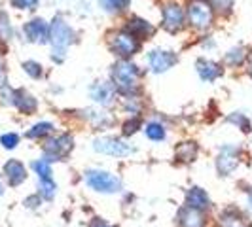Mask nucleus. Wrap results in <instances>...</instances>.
<instances>
[{
    "label": "nucleus",
    "mask_w": 252,
    "mask_h": 227,
    "mask_svg": "<svg viewBox=\"0 0 252 227\" xmlns=\"http://www.w3.org/2000/svg\"><path fill=\"white\" fill-rule=\"evenodd\" d=\"M112 82L114 89L131 97L139 91V68L129 61H120L112 66Z\"/></svg>",
    "instance_id": "nucleus-1"
},
{
    "label": "nucleus",
    "mask_w": 252,
    "mask_h": 227,
    "mask_svg": "<svg viewBox=\"0 0 252 227\" xmlns=\"http://www.w3.org/2000/svg\"><path fill=\"white\" fill-rule=\"evenodd\" d=\"M84 180L93 191H99V193H118L122 189V178L101 169L88 170L84 174Z\"/></svg>",
    "instance_id": "nucleus-2"
},
{
    "label": "nucleus",
    "mask_w": 252,
    "mask_h": 227,
    "mask_svg": "<svg viewBox=\"0 0 252 227\" xmlns=\"http://www.w3.org/2000/svg\"><path fill=\"white\" fill-rule=\"evenodd\" d=\"M50 40L53 44V55L57 53L59 55L57 61H63L66 46L74 40V30L66 25L61 17H55L53 23L50 25Z\"/></svg>",
    "instance_id": "nucleus-3"
},
{
    "label": "nucleus",
    "mask_w": 252,
    "mask_h": 227,
    "mask_svg": "<svg viewBox=\"0 0 252 227\" xmlns=\"http://www.w3.org/2000/svg\"><path fill=\"white\" fill-rule=\"evenodd\" d=\"M108 44H110V50H112L116 55L124 57V59L131 57V55H135L140 48L139 38H135L131 32H127V30L112 32L110 38H108Z\"/></svg>",
    "instance_id": "nucleus-4"
},
{
    "label": "nucleus",
    "mask_w": 252,
    "mask_h": 227,
    "mask_svg": "<svg viewBox=\"0 0 252 227\" xmlns=\"http://www.w3.org/2000/svg\"><path fill=\"white\" fill-rule=\"evenodd\" d=\"M74 148V140L70 135H59L55 139H50L44 144V159L51 163V161H61L66 157Z\"/></svg>",
    "instance_id": "nucleus-5"
},
{
    "label": "nucleus",
    "mask_w": 252,
    "mask_h": 227,
    "mask_svg": "<svg viewBox=\"0 0 252 227\" xmlns=\"http://www.w3.org/2000/svg\"><path fill=\"white\" fill-rule=\"evenodd\" d=\"M93 150L104 153V155H112V157H127L133 153V146L124 142L122 139L116 137H101V139L93 140Z\"/></svg>",
    "instance_id": "nucleus-6"
},
{
    "label": "nucleus",
    "mask_w": 252,
    "mask_h": 227,
    "mask_svg": "<svg viewBox=\"0 0 252 227\" xmlns=\"http://www.w3.org/2000/svg\"><path fill=\"white\" fill-rule=\"evenodd\" d=\"M188 19L195 28H207L213 23V8L201 0H195L188 6Z\"/></svg>",
    "instance_id": "nucleus-7"
},
{
    "label": "nucleus",
    "mask_w": 252,
    "mask_h": 227,
    "mask_svg": "<svg viewBox=\"0 0 252 227\" xmlns=\"http://www.w3.org/2000/svg\"><path fill=\"white\" fill-rule=\"evenodd\" d=\"M239 165V150L235 146H224L216 159V169L222 176H229Z\"/></svg>",
    "instance_id": "nucleus-8"
},
{
    "label": "nucleus",
    "mask_w": 252,
    "mask_h": 227,
    "mask_svg": "<svg viewBox=\"0 0 252 227\" xmlns=\"http://www.w3.org/2000/svg\"><path fill=\"white\" fill-rule=\"evenodd\" d=\"M184 27V10L177 2H169L163 8V28L169 32H178Z\"/></svg>",
    "instance_id": "nucleus-9"
},
{
    "label": "nucleus",
    "mask_w": 252,
    "mask_h": 227,
    "mask_svg": "<svg viewBox=\"0 0 252 227\" xmlns=\"http://www.w3.org/2000/svg\"><path fill=\"white\" fill-rule=\"evenodd\" d=\"M150 61V68L156 72V74H161V72H167L173 64L177 63V55L173 51H161V50H156L150 53L148 57Z\"/></svg>",
    "instance_id": "nucleus-10"
},
{
    "label": "nucleus",
    "mask_w": 252,
    "mask_h": 227,
    "mask_svg": "<svg viewBox=\"0 0 252 227\" xmlns=\"http://www.w3.org/2000/svg\"><path fill=\"white\" fill-rule=\"evenodd\" d=\"M23 30H25L27 38H29L31 42L46 44V42L50 40V27H48V23H46L44 19H32V21H29V23L23 27Z\"/></svg>",
    "instance_id": "nucleus-11"
},
{
    "label": "nucleus",
    "mask_w": 252,
    "mask_h": 227,
    "mask_svg": "<svg viewBox=\"0 0 252 227\" xmlns=\"http://www.w3.org/2000/svg\"><path fill=\"white\" fill-rule=\"evenodd\" d=\"M177 222H178V227H207L205 212L193 210L189 206H182L178 210Z\"/></svg>",
    "instance_id": "nucleus-12"
},
{
    "label": "nucleus",
    "mask_w": 252,
    "mask_h": 227,
    "mask_svg": "<svg viewBox=\"0 0 252 227\" xmlns=\"http://www.w3.org/2000/svg\"><path fill=\"white\" fill-rule=\"evenodd\" d=\"M4 176H6L8 184H10L12 188L21 186V184L27 180L25 165L21 163V161H17V159H10L8 163L4 165Z\"/></svg>",
    "instance_id": "nucleus-13"
},
{
    "label": "nucleus",
    "mask_w": 252,
    "mask_h": 227,
    "mask_svg": "<svg viewBox=\"0 0 252 227\" xmlns=\"http://www.w3.org/2000/svg\"><path fill=\"white\" fill-rule=\"evenodd\" d=\"M186 206L193 208V210H199V212H205L211 206V199H209L205 189L193 186L186 191Z\"/></svg>",
    "instance_id": "nucleus-14"
},
{
    "label": "nucleus",
    "mask_w": 252,
    "mask_h": 227,
    "mask_svg": "<svg viewBox=\"0 0 252 227\" xmlns=\"http://www.w3.org/2000/svg\"><path fill=\"white\" fill-rule=\"evenodd\" d=\"M195 68H197V74L201 76L203 82H215L216 78L222 74V68L215 61H209V59H199L195 63Z\"/></svg>",
    "instance_id": "nucleus-15"
},
{
    "label": "nucleus",
    "mask_w": 252,
    "mask_h": 227,
    "mask_svg": "<svg viewBox=\"0 0 252 227\" xmlns=\"http://www.w3.org/2000/svg\"><path fill=\"white\" fill-rule=\"evenodd\" d=\"M127 32H131L135 38H144L154 34V27L148 21L140 19V17H131L127 21Z\"/></svg>",
    "instance_id": "nucleus-16"
},
{
    "label": "nucleus",
    "mask_w": 252,
    "mask_h": 227,
    "mask_svg": "<svg viewBox=\"0 0 252 227\" xmlns=\"http://www.w3.org/2000/svg\"><path fill=\"white\" fill-rule=\"evenodd\" d=\"M91 99L101 104H110L114 99V85L112 84H95L91 87Z\"/></svg>",
    "instance_id": "nucleus-17"
},
{
    "label": "nucleus",
    "mask_w": 252,
    "mask_h": 227,
    "mask_svg": "<svg viewBox=\"0 0 252 227\" xmlns=\"http://www.w3.org/2000/svg\"><path fill=\"white\" fill-rule=\"evenodd\" d=\"M220 227H251V224L237 210L227 208L220 214Z\"/></svg>",
    "instance_id": "nucleus-18"
},
{
    "label": "nucleus",
    "mask_w": 252,
    "mask_h": 227,
    "mask_svg": "<svg viewBox=\"0 0 252 227\" xmlns=\"http://www.w3.org/2000/svg\"><path fill=\"white\" fill-rule=\"evenodd\" d=\"M13 104L25 114H31L36 110V99L31 97L25 91H13Z\"/></svg>",
    "instance_id": "nucleus-19"
},
{
    "label": "nucleus",
    "mask_w": 252,
    "mask_h": 227,
    "mask_svg": "<svg viewBox=\"0 0 252 227\" xmlns=\"http://www.w3.org/2000/svg\"><path fill=\"white\" fill-rule=\"evenodd\" d=\"M175 157L182 163H189L197 157V144L195 142H182L175 150Z\"/></svg>",
    "instance_id": "nucleus-20"
},
{
    "label": "nucleus",
    "mask_w": 252,
    "mask_h": 227,
    "mask_svg": "<svg viewBox=\"0 0 252 227\" xmlns=\"http://www.w3.org/2000/svg\"><path fill=\"white\" fill-rule=\"evenodd\" d=\"M57 191V184L51 178H38V195L46 201H51L55 197Z\"/></svg>",
    "instance_id": "nucleus-21"
},
{
    "label": "nucleus",
    "mask_w": 252,
    "mask_h": 227,
    "mask_svg": "<svg viewBox=\"0 0 252 227\" xmlns=\"http://www.w3.org/2000/svg\"><path fill=\"white\" fill-rule=\"evenodd\" d=\"M144 133H146V137L150 140H154V142H161V140H165V127L161 125V123H148L146 125V129H144Z\"/></svg>",
    "instance_id": "nucleus-22"
},
{
    "label": "nucleus",
    "mask_w": 252,
    "mask_h": 227,
    "mask_svg": "<svg viewBox=\"0 0 252 227\" xmlns=\"http://www.w3.org/2000/svg\"><path fill=\"white\" fill-rule=\"evenodd\" d=\"M51 131H53V125H51V123H48V121H40V123H36V125L27 133V137H29V139H42V137L50 135Z\"/></svg>",
    "instance_id": "nucleus-23"
},
{
    "label": "nucleus",
    "mask_w": 252,
    "mask_h": 227,
    "mask_svg": "<svg viewBox=\"0 0 252 227\" xmlns=\"http://www.w3.org/2000/svg\"><path fill=\"white\" fill-rule=\"evenodd\" d=\"M101 6L110 13H120L124 12L127 6H129V0H99Z\"/></svg>",
    "instance_id": "nucleus-24"
},
{
    "label": "nucleus",
    "mask_w": 252,
    "mask_h": 227,
    "mask_svg": "<svg viewBox=\"0 0 252 227\" xmlns=\"http://www.w3.org/2000/svg\"><path fill=\"white\" fill-rule=\"evenodd\" d=\"M12 38V25L4 12H0V42H6Z\"/></svg>",
    "instance_id": "nucleus-25"
},
{
    "label": "nucleus",
    "mask_w": 252,
    "mask_h": 227,
    "mask_svg": "<svg viewBox=\"0 0 252 227\" xmlns=\"http://www.w3.org/2000/svg\"><path fill=\"white\" fill-rule=\"evenodd\" d=\"M243 61H245V51H243V48H233V50H229L226 53V63L229 66H237Z\"/></svg>",
    "instance_id": "nucleus-26"
},
{
    "label": "nucleus",
    "mask_w": 252,
    "mask_h": 227,
    "mask_svg": "<svg viewBox=\"0 0 252 227\" xmlns=\"http://www.w3.org/2000/svg\"><path fill=\"white\" fill-rule=\"evenodd\" d=\"M32 169L38 174V178H51V165L46 159H38L32 163Z\"/></svg>",
    "instance_id": "nucleus-27"
},
{
    "label": "nucleus",
    "mask_w": 252,
    "mask_h": 227,
    "mask_svg": "<svg viewBox=\"0 0 252 227\" xmlns=\"http://www.w3.org/2000/svg\"><path fill=\"white\" fill-rule=\"evenodd\" d=\"M229 121L235 123V125H239L243 133H251V121H249L247 115H243V114H233V115H229Z\"/></svg>",
    "instance_id": "nucleus-28"
},
{
    "label": "nucleus",
    "mask_w": 252,
    "mask_h": 227,
    "mask_svg": "<svg viewBox=\"0 0 252 227\" xmlns=\"http://www.w3.org/2000/svg\"><path fill=\"white\" fill-rule=\"evenodd\" d=\"M211 6L215 8L216 12L226 15V13H229L231 8H233V0H211Z\"/></svg>",
    "instance_id": "nucleus-29"
},
{
    "label": "nucleus",
    "mask_w": 252,
    "mask_h": 227,
    "mask_svg": "<svg viewBox=\"0 0 252 227\" xmlns=\"http://www.w3.org/2000/svg\"><path fill=\"white\" fill-rule=\"evenodd\" d=\"M0 144L6 148V150H13L17 144H19V137L15 133H6L0 137Z\"/></svg>",
    "instance_id": "nucleus-30"
},
{
    "label": "nucleus",
    "mask_w": 252,
    "mask_h": 227,
    "mask_svg": "<svg viewBox=\"0 0 252 227\" xmlns=\"http://www.w3.org/2000/svg\"><path fill=\"white\" fill-rule=\"evenodd\" d=\"M139 127H140L139 117L129 119V121H126V123H124V135H126V137H129V135H135V133L139 131Z\"/></svg>",
    "instance_id": "nucleus-31"
},
{
    "label": "nucleus",
    "mask_w": 252,
    "mask_h": 227,
    "mask_svg": "<svg viewBox=\"0 0 252 227\" xmlns=\"http://www.w3.org/2000/svg\"><path fill=\"white\" fill-rule=\"evenodd\" d=\"M23 68H25L27 74L32 76V78H40V76H42V66L38 63H34V61H27V63L23 64Z\"/></svg>",
    "instance_id": "nucleus-32"
},
{
    "label": "nucleus",
    "mask_w": 252,
    "mask_h": 227,
    "mask_svg": "<svg viewBox=\"0 0 252 227\" xmlns=\"http://www.w3.org/2000/svg\"><path fill=\"white\" fill-rule=\"evenodd\" d=\"M12 4L19 10H32L38 4V0H12Z\"/></svg>",
    "instance_id": "nucleus-33"
},
{
    "label": "nucleus",
    "mask_w": 252,
    "mask_h": 227,
    "mask_svg": "<svg viewBox=\"0 0 252 227\" xmlns=\"http://www.w3.org/2000/svg\"><path fill=\"white\" fill-rule=\"evenodd\" d=\"M40 195H31V197H27L25 199V206L27 208H38V204H40Z\"/></svg>",
    "instance_id": "nucleus-34"
},
{
    "label": "nucleus",
    "mask_w": 252,
    "mask_h": 227,
    "mask_svg": "<svg viewBox=\"0 0 252 227\" xmlns=\"http://www.w3.org/2000/svg\"><path fill=\"white\" fill-rule=\"evenodd\" d=\"M89 227H116V226H110V224H106L104 220H93Z\"/></svg>",
    "instance_id": "nucleus-35"
},
{
    "label": "nucleus",
    "mask_w": 252,
    "mask_h": 227,
    "mask_svg": "<svg viewBox=\"0 0 252 227\" xmlns=\"http://www.w3.org/2000/svg\"><path fill=\"white\" fill-rule=\"evenodd\" d=\"M247 201H249V208L252 210V189L249 191V199H247Z\"/></svg>",
    "instance_id": "nucleus-36"
},
{
    "label": "nucleus",
    "mask_w": 252,
    "mask_h": 227,
    "mask_svg": "<svg viewBox=\"0 0 252 227\" xmlns=\"http://www.w3.org/2000/svg\"><path fill=\"white\" fill-rule=\"evenodd\" d=\"M249 74L252 76V53H251V59H249Z\"/></svg>",
    "instance_id": "nucleus-37"
},
{
    "label": "nucleus",
    "mask_w": 252,
    "mask_h": 227,
    "mask_svg": "<svg viewBox=\"0 0 252 227\" xmlns=\"http://www.w3.org/2000/svg\"><path fill=\"white\" fill-rule=\"evenodd\" d=\"M2 193H4V188H2V182H0V195H2Z\"/></svg>",
    "instance_id": "nucleus-38"
}]
</instances>
